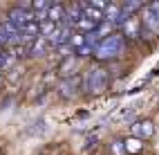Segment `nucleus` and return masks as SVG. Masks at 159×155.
<instances>
[{"label":"nucleus","mask_w":159,"mask_h":155,"mask_svg":"<svg viewBox=\"0 0 159 155\" xmlns=\"http://www.w3.org/2000/svg\"><path fill=\"white\" fill-rule=\"evenodd\" d=\"M125 49H128V40H125V36L121 32H114L112 36L108 38H103L101 43L94 47V61L97 63H110V61H116V59H121L125 54Z\"/></svg>","instance_id":"nucleus-1"},{"label":"nucleus","mask_w":159,"mask_h":155,"mask_svg":"<svg viewBox=\"0 0 159 155\" xmlns=\"http://www.w3.org/2000/svg\"><path fill=\"white\" fill-rule=\"evenodd\" d=\"M81 77H83V95L88 97H101L110 88V72L101 63L90 65Z\"/></svg>","instance_id":"nucleus-2"},{"label":"nucleus","mask_w":159,"mask_h":155,"mask_svg":"<svg viewBox=\"0 0 159 155\" xmlns=\"http://www.w3.org/2000/svg\"><path fill=\"white\" fill-rule=\"evenodd\" d=\"M56 90H58V95L61 99H74V97H79L81 92H83V77H67V79H61L58 83H56Z\"/></svg>","instance_id":"nucleus-3"},{"label":"nucleus","mask_w":159,"mask_h":155,"mask_svg":"<svg viewBox=\"0 0 159 155\" xmlns=\"http://www.w3.org/2000/svg\"><path fill=\"white\" fill-rule=\"evenodd\" d=\"M155 133H157V128H155V121L152 119H137V121L130 124V135L137 137V139H141V142L152 139Z\"/></svg>","instance_id":"nucleus-4"},{"label":"nucleus","mask_w":159,"mask_h":155,"mask_svg":"<svg viewBox=\"0 0 159 155\" xmlns=\"http://www.w3.org/2000/svg\"><path fill=\"white\" fill-rule=\"evenodd\" d=\"M7 20L11 25H16L18 29H23V27H27V25H31L36 20V16H34V12H25V9H18V7H11L7 12Z\"/></svg>","instance_id":"nucleus-5"},{"label":"nucleus","mask_w":159,"mask_h":155,"mask_svg":"<svg viewBox=\"0 0 159 155\" xmlns=\"http://www.w3.org/2000/svg\"><path fill=\"white\" fill-rule=\"evenodd\" d=\"M79 68H81V59L76 54H72L67 59H61L56 72L61 79H67V77H79Z\"/></svg>","instance_id":"nucleus-6"},{"label":"nucleus","mask_w":159,"mask_h":155,"mask_svg":"<svg viewBox=\"0 0 159 155\" xmlns=\"http://www.w3.org/2000/svg\"><path fill=\"white\" fill-rule=\"evenodd\" d=\"M119 32L125 36V40H137V38H141V32H143L141 18H139V16H130V18L123 23V27L119 29Z\"/></svg>","instance_id":"nucleus-7"},{"label":"nucleus","mask_w":159,"mask_h":155,"mask_svg":"<svg viewBox=\"0 0 159 155\" xmlns=\"http://www.w3.org/2000/svg\"><path fill=\"white\" fill-rule=\"evenodd\" d=\"M81 18H83V2H72V5L65 7V20H63V25L76 29Z\"/></svg>","instance_id":"nucleus-8"},{"label":"nucleus","mask_w":159,"mask_h":155,"mask_svg":"<svg viewBox=\"0 0 159 155\" xmlns=\"http://www.w3.org/2000/svg\"><path fill=\"white\" fill-rule=\"evenodd\" d=\"M52 45H49V40L47 38H36L31 45H27V52H29V59H40V56H45L47 54V49H49Z\"/></svg>","instance_id":"nucleus-9"},{"label":"nucleus","mask_w":159,"mask_h":155,"mask_svg":"<svg viewBox=\"0 0 159 155\" xmlns=\"http://www.w3.org/2000/svg\"><path fill=\"white\" fill-rule=\"evenodd\" d=\"M65 7L67 5H63V2H54L52 9L47 12V20L54 25H63V20H65Z\"/></svg>","instance_id":"nucleus-10"},{"label":"nucleus","mask_w":159,"mask_h":155,"mask_svg":"<svg viewBox=\"0 0 159 155\" xmlns=\"http://www.w3.org/2000/svg\"><path fill=\"white\" fill-rule=\"evenodd\" d=\"M83 16H85V18H90V20H94V23H99V25L105 20V14L101 12V9L92 7L90 2H83Z\"/></svg>","instance_id":"nucleus-11"},{"label":"nucleus","mask_w":159,"mask_h":155,"mask_svg":"<svg viewBox=\"0 0 159 155\" xmlns=\"http://www.w3.org/2000/svg\"><path fill=\"white\" fill-rule=\"evenodd\" d=\"M143 148H146V144L141 142V139H137V137H125V153L128 155H141L143 153Z\"/></svg>","instance_id":"nucleus-12"},{"label":"nucleus","mask_w":159,"mask_h":155,"mask_svg":"<svg viewBox=\"0 0 159 155\" xmlns=\"http://www.w3.org/2000/svg\"><path fill=\"white\" fill-rule=\"evenodd\" d=\"M47 130H49V124H47V119H45V117H38V119H36V121L27 128L29 135H45Z\"/></svg>","instance_id":"nucleus-13"},{"label":"nucleus","mask_w":159,"mask_h":155,"mask_svg":"<svg viewBox=\"0 0 159 155\" xmlns=\"http://www.w3.org/2000/svg\"><path fill=\"white\" fill-rule=\"evenodd\" d=\"M108 151H110V155H128V153H125V137H114V139H110Z\"/></svg>","instance_id":"nucleus-14"},{"label":"nucleus","mask_w":159,"mask_h":155,"mask_svg":"<svg viewBox=\"0 0 159 155\" xmlns=\"http://www.w3.org/2000/svg\"><path fill=\"white\" fill-rule=\"evenodd\" d=\"M52 0H34V2H31V12L34 14H47L49 9H52Z\"/></svg>","instance_id":"nucleus-15"},{"label":"nucleus","mask_w":159,"mask_h":155,"mask_svg":"<svg viewBox=\"0 0 159 155\" xmlns=\"http://www.w3.org/2000/svg\"><path fill=\"white\" fill-rule=\"evenodd\" d=\"M23 77H25V68H23V65H16L14 70L7 72V81H11V83H18Z\"/></svg>","instance_id":"nucleus-16"},{"label":"nucleus","mask_w":159,"mask_h":155,"mask_svg":"<svg viewBox=\"0 0 159 155\" xmlns=\"http://www.w3.org/2000/svg\"><path fill=\"white\" fill-rule=\"evenodd\" d=\"M97 142H99V137H97V135H90V137L85 139V144H83V151H90V148H94V146H97Z\"/></svg>","instance_id":"nucleus-17"},{"label":"nucleus","mask_w":159,"mask_h":155,"mask_svg":"<svg viewBox=\"0 0 159 155\" xmlns=\"http://www.w3.org/2000/svg\"><path fill=\"white\" fill-rule=\"evenodd\" d=\"M5 47H9V40H7L2 34H0V49H5Z\"/></svg>","instance_id":"nucleus-18"},{"label":"nucleus","mask_w":159,"mask_h":155,"mask_svg":"<svg viewBox=\"0 0 159 155\" xmlns=\"http://www.w3.org/2000/svg\"><path fill=\"white\" fill-rule=\"evenodd\" d=\"M5 83H7V74H5V72H0V90L5 88Z\"/></svg>","instance_id":"nucleus-19"},{"label":"nucleus","mask_w":159,"mask_h":155,"mask_svg":"<svg viewBox=\"0 0 159 155\" xmlns=\"http://www.w3.org/2000/svg\"><path fill=\"white\" fill-rule=\"evenodd\" d=\"M2 56H5V49H0V65H2Z\"/></svg>","instance_id":"nucleus-20"}]
</instances>
